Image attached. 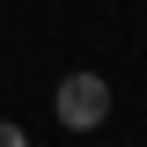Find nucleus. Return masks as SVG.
Here are the masks:
<instances>
[{"instance_id": "1", "label": "nucleus", "mask_w": 147, "mask_h": 147, "mask_svg": "<svg viewBox=\"0 0 147 147\" xmlns=\"http://www.w3.org/2000/svg\"><path fill=\"white\" fill-rule=\"evenodd\" d=\"M52 118L66 132H96L110 118V81L103 74H66V81H59V96H52Z\"/></svg>"}, {"instance_id": "2", "label": "nucleus", "mask_w": 147, "mask_h": 147, "mask_svg": "<svg viewBox=\"0 0 147 147\" xmlns=\"http://www.w3.org/2000/svg\"><path fill=\"white\" fill-rule=\"evenodd\" d=\"M0 147H30V132H22L15 118H0Z\"/></svg>"}]
</instances>
